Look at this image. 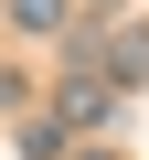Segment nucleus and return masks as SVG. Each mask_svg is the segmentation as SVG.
I'll return each mask as SVG.
<instances>
[{
  "mask_svg": "<svg viewBox=\"0 0 149 160\" xmlns=\"http://www.w3.org/2000/svg\"><path fill=\"white\" fill-rule=\"evenodd\" d=\"M96 64L117 86H149V22H117V43H96Z\"/></svg>",
  "mask_w": 149,
  "mask_h": 160,
  "instance_id": "obj_1",
  "label": "nucleus"
},
{
  "mask_svg": "<svg viewBox=\"0 0 149 160\" xmlns=\"http://www.w3.org/2000/svg\"><path fill=\"white\" fill-rule=\"evenodd\" d=\"M107 118H117V96L96 86V75H74V86H64V139L74 128H107Z\"/></svg>",
  "mask_w": 149,
  "mask_h": 160,
  "instance_id": "obj_2",
  "label": "nucleus"
},
{
  "mask_svg": "<svg viewBox=\"0 0 149 160\" xmlns=\"http://www.w3.org/2000/svg\"><path fill=\"white\" fill-rule=\"evenodd\" d=\"M64 11H74V0H0V22L32 32V43H43V32H64Z\"/></svg>",
  "mask_w": 149,
  "mask_h": 160,
  "instance_id": "obj_3",
  "label": "nucleus"
},
{
  "mask_svg": "<svg viewBox=\"0 0 149 160\" xmlns=\"http://www.w3.org/2000/svg\"><path fill=\"white\" fill-rule=\"evenodd\" d=\"M64 149H74L64 118H32V128H22V160H64Z\"/></svg>",
  "mask_w": 149,
  "mask_h": 160,
  "instance_id": "obj_4",
  "label": "nucleus"
},
{
  "mask_svg": "<svg viewBox=\"0 0 149 160\" xmlns=\"http://www.w3.org/2000/svg\"><path fill=\"white\" fill-rule=\"evenodd\" d=\"M85 160H107V149H85Z\"/></svg>",
  "mask_w": 149,
  "mask_h": 160,
  "instance_id": "obj_5",
  "label": "nucleus"
}]
</instances>
